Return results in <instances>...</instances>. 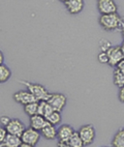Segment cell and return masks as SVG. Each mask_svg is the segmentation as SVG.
I'll list each match as a JSON object with an SVG mask.
<instances>
[{"label": "cell", "instance_id": "obj_1", "mask_svg": "<svg viewBox=\"0 0 124 147\" xmlns=\"http://www.w3.org/2000/svg\"><path fill=\"white\" fill-rule=\"evenodd\" d=\"M98 23L101 28L106 31H114V30H121L124 20L118 13H110V15H101L98 19Z\"/></svg>", "mask_w": 124, "mask_h": 147}, {"label": "cell", "instance_id": "obj_2", "mask_svg": "<svg viewBox=\"0 0 124 147\" xmlns=\"http://www.w3.org/2000/svg\"><path fill=\"white\" fill-rule=\"evenodd\" d=\"M22 84L25 85L27 88V90H29L32 94L34 95L37 98L38 102H42V100H49V98L51 97L52 93L49 92L46 87H44L40 84H36V83H31V82H27V81H22Z\"/></svg>", "mask_w": 124, "mask_h": 147}, {"label": "cell", "instance_id": "obj_3", "mask_svg": "<svg viewBox=\"0 0 124 147\" xmlns=\"http://www.w3.org/2000/svg\"><path fill=\"white\" fill-rule=\"evenodd\" d=\"M78 133H79L80 137L82 138L85 146L92 144L95 140V137H96L95 127L92 124H85V125L81 126Z\"/></svg>", "mask_w": 124, "mask_h": 147}, {"label": "cell", "instance_id": "obj_4", "mask_svg": "<svg viewBox=\"0 0 124 147\" xmlns=\"http://www.w3.org/2000/svg\"><path fill=\"white\" fill-rule=\"evenodd\" d=\"M40 131H36V129H32V127H28L24 131V133L22 134L21 139L23 143H26V144L32 145V146H35V145L38 143L40 139Z\"/></svg>", "mask_w": 124, "mask_h": 147}, {"label": "cell", "instance_id": "obj_5", "mask_svg": "<svg viewBox=\"0 0 124 147\" xmlns=\"http://www.w3.org/2000/svg\"><path fill=\"white\" fill-rule=\"evenodd\" d=\"M109 57V65L112 67H116L119 63L124 59V54L121 50L120 46H115L112 47L110 50L107 52Z\"/></svg>", "mask_w": 124, "mask_h": 147}, {"label": "cell", "instance_id": "obj_6", "mask_svg": "<svg viewBox=\"0 0 124 147\" xmlns=\"http://www.w3.org/2000/svg\"><path fill=\"white\" fill-rule=\"evenodd\" d=\"M13 97L17 102L21 104L23 106L28 105V104H31V102H38L36 97L32 94L29 90H19V91L13 93Z\"/></svg>", "mask_w": 124, "mask_h": 147}, {"label": "cell", "instance_id": "obj_7", "mask_svg": "<svg viewBox=\"0 0 124 147\" xmlns=\"http://www.w3.org/2000/svg\"><path fill=\"white\" fill-rule=\"evenodd\" d=\"M97 9L101 15L117 13V4L114 0H97Z\"/></svg>", "mask_w": 124, "mask_h": 147}, {"label": "cell", "instance_id": "obj_8", "mask_svg": "<svg viewBox=\"0 0 124 147\" xmlns=\"http://www.w3.org/2000/svg\"><path fill=\"white\" fill-rule=\"evenodd\" d=\"M66 102H67V97L62 93H52L51 97L48 100V102L53 107L54 110L58 111V112H61L63 110V108L66 105Z\"/></svg>", "mask_w": 124, "mask_h": 147}, {"label": "cell", "instance_id": "obj_9", "mask_svg": "<svg viewBox=\"0 0 124 147\" xmlns=\"http://www.w3.org/2000/svg\"><path fill=\"white\" fill-rule=\"evenodd\" d=\"M6 131H7L8 134H11V135H16V136L21 137L22 134L24 133V131L26 129L24 123L22 122L20 119H11V122L5 126Z\"/></svg>", "mask_w": 124, "mask_h": 147}, {"label": "cell", "instance_id": "obj_10", "mask_svg": "<svg viewBox=\"0 0 124 147\" xmlns=\"http://www.w3.org/2000/svg\"><path fill=\"white\" fill-rule=\"evenodd\" d=\"M74 129L68 124H61L57 129V139L59 142H67L71 138V136L74 134Z\"/></svg>", "mask_w": 124, "mask_h": 147}, {"label": "cell", "instance_id": "obj_11", "mask_svg": "<svg viewBox=\"0 0 124 147\" xmlns=\"http://www.w3.org/2000/svg\"><path fill=\"white\" fill-rule=\"evenodd\" d=\"M65 7L70 15H78L83 11L85 5L84 0H68L65 3Z\"/></svg>", "mask_w": 124, "mask_h": 147}, {"label": "cell", "instance_id": "obj_12", "mask_svg": "<svg viewBox=\"0 0 124 147\" xmlns=\"http://www.w3.org/2000/svg\"><path fill=\"white\" fill-rule=\"evenodd\" d=\"M22 142L21 137L16 136V135L7 134L5 137V139L2 142H0V146L1 147H20Z\"/></svg>", "mask_w": 124, "mask_h": 147}, {"label": "cell", "instance_id": "obj_13", "mask_svg": "<svg viewBox=\"0 0 124 147\" xmlns=\"http://www.w3.org/2000/svg\"><path fill=\"white\" fill-rule=\"evenodd\" d=\"M40 134L42 136L47 140H54L55 138H57V129L56 126L53 125L52 123H50L49 121L47 120V123L44 126L40 131Z\"/></svg>", "mask_w": 124, "mask_h": 147}, {"label": "cell", "instance_id": "obj_14", "mask_svg": "<svg viewBox=\"0 0 124 147\" xmlns=\"http://www.w3.org/2000/svg\"><path fill=\"white\" fill-rule=\"evenodd\" d=\"M29 122H30V127L40 131L42 127L47 123V119L44 116L40 115V114H36V115H33L30 117Z\"/></svg>", "mask_w": 124, "mask_h": 147}, {"label": "cell", "instance_id": "obj_15", "mask_svg": "<svg viewBox=\"0 0 124 147\" xmlns=\"http://www.w3.org/2000/svg\"><path fill=\"white\" fill-rule=\"evenodd\" d=\"M54 111L55 110L53 109V107H52V106H51L47 100H42V102H40L38 114L42 115V116H44V117H46V119H47L48 116L53 113Z\"/></svg>", "mask_w": 124, "mask_h": 147}, {"label": "cell", "instance_id": "obj_16", "mask_svg": "<svg viewBox=\"0 0 124 147\" xmlns=\"http://www.w3.org/2000/svg\"><path fill=\"white\" fill-rule=\"evenodd\" d=\"M111 144L112 147H124V129H120L115 134Z\"/></svg>", "mask_w": 124, "mask_h": 147}, {"label": "cell", "instance_id": "obj_17", "mask_svg": "<svg viewBox=\"0 0 124 147\" xmlns=\"http://www.w3.org/2000/svg\"><path fill=\"white\" fill-rule=\"evenodd\" d=\"M113 81L114 84L116 85L118 88H121V87L124 86V74L117 67H115V69H114Z\"/></svg>", "mask_w": 124, "mask_h": 147}, {"label": "cell", "instance_id": "obj_18", "mask_svg": "<svg viewBox=\"0 0 124 147\" xmlns=\"http://www.w3.org/2000/svg\"><path fill=\"white\" fill-rule=\"evenodd\" d=\"M38 108H40V102H31V104L24 106V112L29 117H31V116L38 114Z\"/></svg>", "mask_w": 124, "mask_h": 147}, {"label": "cell", "instance_id": "obj_19", "mask_svg": "<svg viewBox=\"0 0 124 147\" xmlns=\"http://www.w3.org/2000/svg\"><path fill=\"white\" fill-rule=\"evenodd\" d=\"M11 77V71L5 64H0V83H5Z\"/></svg>", "mask_w": 124, "mask_h": 147}, {"label": "cell", "instance_id": "obj_20", "mask_svg": "<svg viewBox=\"0 0 124 147\" xmlns=\"http://www.w3.org/2000/svg\"><path fill=\"white\" fill-rule=\"evenodd\" d=\"M71 147H84L85 144L83 142L82 138L80 137L78 131H74V134L71 136V138L69 139V141L67 142Z\"/></svg>", "mask_w": 124, "mask_h": 147}, {"label": "cell", "instance_id": "obj_21", "mask_svg": "<svg viewBox=\"0 0 124 147\" xmlns=\"http://www.w3.org/2000/svg\"><path fill=\"white\" fill-rule=\"evenodd\" d=\"M47 120L49 121L50 123H52L53 125L56 126V125H58V124L61 122V120H62V116H61L60 112H58V111H54L51 115L48 116Z\"/></svg>", "mask_w": 124, "mask_h": 147}, {"label": "cell", "instance_id": "obj_22", "mask_svg": "<svg viewBox=\"0 0 124 147\" xmlns=\"http://www.w3.org/2000/svg\"><path fill=\"white\" fill-rule=\"evenodd\" d=\"M113 47L112 44L110 42V40H101L99 42V48H101V52H108L111 48Z\"/></svg>", "mask_w": 124, "mask_h": 147}, {"label": "cell", "instance_id": "obj_23", "mask_svg": "<svg viewBox=\"0 0 124 147\" xmlns=\"http://www.w3.org/2000/svg\"><path fill=\"white\" fill-rule=\"evenodd\" d=\"M98 61L101 63V64H109V57L107 52H101L97 55Z\"/></svg>", "mask_w": 124, "mask_h": 147}, {"label": "cell", "instance_id": "obj_24", "mask_svg": "<svg viewBox=\"0 0 124 147\" xmlns=\"http://www.w3.org/2000/svg\"><path fill=\"white\" fill-rule=\"evenodd\" d=\"M11 118H9V117H8V116H6V115H2V116H1V118H0L1 125L4 126V127H5V126L7 125L9 122H11Z\"/></svg>", "mask_w": 124, "mask_h": 147}, {"label": "cell", "instance_id": "obj_25", "mask_svg": "<svg viewBox=\"0 0 124 147\" xmlns=\"http://www.w3.org/2000/svg\"><path fill=\"white\" fill-rule=\"evenodd\" d=\"M7 131L4 126H1V129H0V142H2L3 140L5 139V137L7 136Z\"/></svg>", "mask_w": 124, "mask_h": 147}, {"label": "cell", "instance_id": "obj_26", "mask_svg": "<svg viewBox=\"0 0 124 147\" xmlns=\"http://www.w3.org/2000/svg\"><path fill=\"white\" fill-rule=\"evenodd\" d=\"M118 98L121 102L124 104V86L119 88V93H118Z\"/></svg>", "mask_w": 124, "mask_h": 147}, {"label": "cell", "instance_id": "obj_27", "mask_svg": "<svg viewBox=\"0 0 124 147\" xmlns=\"http://www.w3.org/2000/svg\"><path fill=\"white\" fill-rule=\"evenodd\" d=\"M57 147H71L68 143H66V142H59L57 143Z\"/></svg>", "mask_w": 124, "mask_h": 147}, {"label": "cell", "instance_id": "obj_28", "mask_svg": "<svg viewBox=\"0 0 124 147\" xmlns=\"http://www.w3.org/2000/svg\"><path fill=\"white\" fill-rule=\"evenodd\" d=\"M116 67L118 68V69H120V71H121L122 73L124 74V59H123V60L121 61V62L119 63V64H118V65L116 66Z\"/></svg>", "mask_w": 124, "mask_h": 147}, {"label": "cell", "instance_id": "obj_29", "mask_svg": "<svg viewBox=\"0 0 124 147\" xmlns=\"http://www.w3.org/2000/svg\"><path fill=\"white\" fill-rule=\"evenodd\" d=\"M20 147H35V146H32V145L26 144V143H22L21 146H20Z\"/></svg>", "mask_w": 124, "mask_h": 147}, {"label": "cell", "instance_id": "obj_30", "mask_svg": "<svg viewBox=\"0 0 124 147\" xmlns=\"http://www.w3.org/2000/svg\"><path fill=\"white\" fill-rule=\"evenodd\" d=\"M0 61H1V64L3 63V54H2V52L0 53Z\"/></svg>", "mask_w": 124, "mask_h": 147}, {"label": "cell", "instance_id": "obj_31", "mask_svg": "<svg viewBox=\"0 0 124 147\" xmlns=\"http://www.w3.org/2000/svg\"><path fill=\"white\" fill-rule=\"evenodd\" d=\"M120 47H121V50H122V52H123V54H124V40H123V42H122L121 45H120Z\"/></svg>", "mask_w": 124, "mask_h": 147}, {"label": "cell", "instance_id": "obj_32", "mask_svg": "<svg viewBox=\"0 0 124 147\" xmlns=\"http://www.w3.org/2000/svg\"><path fill=\"white\" fill-rule=\"evenodd\" d=\"M121 32H122V36H123V38H124V23H123V25H122Z\"/></svg>", "mask_w": 124, "mask_h": 147}, {"label": "cell", "instance_id": "obj_33", "mask_svg": "<svg viewBox=\"0 0 124 147\" xmlns=\"http://www.w3.org/2000/svg\"><path fill=\"white\" fill-rule=\"evenodd\" d=\"M59 1H61V2H63V3H65L66 1H68V0H59Z\"/></svg>", "mask_w": 124, "mask_h": 147}, {"label": "cell", "instance_id": "obj_34", "mask_svg": "<svg viewBox=\"0 0 124 147\" xmlns=\"http://www.w3.org/2000/svg\"><path fill=\"white\" fill-rule=\"evenodd\" d=\"M105 147H108V146H105Z\"/></svg>", "mask_w": 124, "mask_h": 147}, {"label": "cell", "instance_id": "obj_35", "mask_svg": "<svg viewBox=\"0 0 124 147\" xmlns=\"http://www.w3.org/2000/svg\"><path fill=\"white\" fill-rule=\"evenodd\" d=\"M123 20H124V19H123Z\"/></svg>", "mask_w": 124, "mask_h": 147}]
</instances>
